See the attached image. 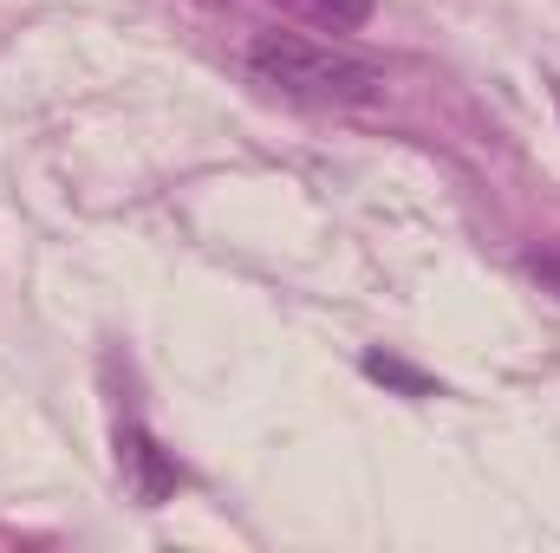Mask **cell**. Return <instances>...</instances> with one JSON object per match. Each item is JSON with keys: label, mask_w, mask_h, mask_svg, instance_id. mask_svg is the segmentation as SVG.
<instances>
[{"label": "cell", "mask_w": 560, "mask_h": 553, "mask_svg": "<svg viewBox=\"0 0 560 553\" xmlns=\"http://www.w3.org/2000/svg\"><path fill=\"white\" fill-rule=\"evenodd\" d=\"M248 72L300 105H378L385 98V66L313 33H255Z\"/></svg>", "instance_id": "1"}, {"label": "cell", "mask_w": 560, "mask_h": 553, "mask_svg": "<svg viewBox=\"0 0 560 553\" xmlns=\"http://www.w3.org/2000/svg\"><path fill=\"white\" fill-rule=\"evenodd\" d=\"M118 469L131 475V495H138L143 508L170 502V495H176V482H183V475H176V462L156 449V436L138 430V423H131V430H118Z\"/></svg>", "instance_id": "2"}, {"label": "cell", "mask_w": 560, "mask_h": 553, "mask_svg": "<svg viewBox=\"0 0 560 553\" xmlns=\"http://www.w3.org/2000/svg\"><path fill=\"white\" fill-rule=\"evenodd\" d=\"M268 7H280L287 20H300L313 33H359L372 20V0H268Z\"/></svg>", "instance_id": "3"}, {"label": "cell", "mask_w": 560, "mask_h": 553, "mask_svg": "<svg viewBox=\"0 0 560 553\" xmlns=\"http://www.w3.org/2000/svg\"><path fill=\"white\" fill-rule=\"evenodd\" d=\"M365 378H378V385H392V391H405V398H430V391H436V378H423L418 365H405V358H392V352H365Z\"/></svg>", "instance_id": "4"}]
</instances>
